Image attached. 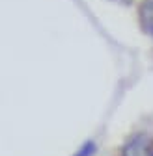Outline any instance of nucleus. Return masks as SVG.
Returning a JSON list of instances; mask_svg holds the SVG:
<instances>
[{"mask_svg": "<svg viewBox=\"0 0 153 156\" xmlns=\"http://www.w3.org/2000/svg\"><path fill=\"white\" fill-rule=\"evenodd\" d=\"M151 156H153V154H151Z\"/></svg>", "mask_w": 153, "mask_h": 156, "instance_id": "nucleus-4", "label": "nucleus"}, {"mask_svg": "<svg viewBox=\"0 0 153 156\" xmlns=\"http://www.w3.org/2000/svg\"><path fill=\"white\" fill-rule=\"evenodd\" d=\"M151 143L147 138H135L123 151V156H151Z\"/></svg>", "mask_w": 153, "mask_h": 156, "instance_id": "nucleus-1", "label": "nucleus"}, {"mask_svg": "<svg viewBox=\"0 0 153 156\" xmlns=\"http://www.w3.org/2000/svg\"><path fill=\"white\" fill-rule=\"evenodd\" d=\"M118 2H131V0H118Z\"/></svg>", "mask_w": 153, "mask_h": 156, "instance_id": "nucleus-3", "label": "nucleus"}, {"mask_svg": "<svg viewBox=\"0 0 153 156\" xmlns=\"http://www.w3.org/2000/svg\"><path fill=\"white\" fill-rule=\"evenodd\" d=\"M140 19L144 28L153 35V0H144L142 9H140Z\"/></svg>", "mask_w": 153, "mask_h": 156, "instance_id": "nucleus-2", "label": "nucleus"}]
</instances>
